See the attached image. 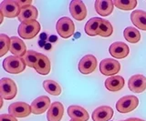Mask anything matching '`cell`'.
<instances>
[{
  "label": "cell",
  "mask_w": 146,
  "mask_h": 121,
  "mask_svg": "<svg viewBox=\"0 0 146 121\" xmlns=\"http://www.w3.org/2000/svg\"><path fill=\"white\" fill-rule=\"evenodd\" d=\"M11 39V45H10V51L13 56L23 57L27 53V47L23 40L17 37H12Z\"/></svg>",
  "instance_id": "cell-18"
},
{
  "label": "cell",
  "mask_w": 146,
  "mask_h": 121,
  "mask_svg": "<svg viewBox=\"0 0 146 121\" xmlns=\"http://www.w3.org/2000/svg\"><path fill=\"white\" fill-rule=\"evenodd\" d=\"M97 68V58L93 55H87L80 59L79 63V70L83 75H89L95 71Z\"/></svg>",
  "instance_id": "cell-9"
},
{
  "label": "cell",
  "mask_w": 146,
  "mask_h": 121,
  "mask_svg": "<svg viewBox=\"0 0 146 121\" xmlns=\"http://www.w3.org/2000/svg\"><path fill=\"white\" fill-rule=\"evenodd\" d=\"M121 64L113 58H105L100 64V71L104 76H113L120 72Z\"/></svg>",
  "instance_id": "cell-8"
},
{
  "label": "cell",
  "mask_w": 146,
  "mask_h": 121,
  "mask_svg": "<svg viewBox=\"0 0 146 121\" xmlns=\"http://www.w3.org/2000/svg\"><path fill=\"white\" fill-rule=\"evenodd\" d=\"M16 2L18 4V6H19L22 8H25L27 7H29L31 6L32 4V0H27V1H21V0H16Z\"/></svg>",
  "instance_id": "cell-31"
},
{
  "label": "cell",
  "mask_w": 146,
  "mask_h": 121,
  "mask_svg": "<svg viewBox=\"0 0 146 121\" xmlns=\"http://www.w3.org/2000/svg\"><path fill=\"white\" fill-rule=\"evenodd\" d=\"M38 16V11L36 9V7L33 6L27 7L25 8H22L19 16H18V20L21 23L27 21H31V20H36Z\"/></svg>",
  "instance_id": "cell-22"
},
{
  "label": "cell",
  "mask_w": 146,
  "mask_h": 121,
  "mask_svg": "<svg viewBox=\"0 0 146 121\" xmlns=\"http://www.w3.org/2000/svg\"><path fill=\"white\" fill-rule=\"evenodd\" d=\"M124 78L121 76H111L105 80V87L109 91L116 92L124 87Z\"/></svg>",
  "instance_id": "cell-19"
},
{
  "label": "cell",
  "mask_w": 146,
  "mask_h": 121,
  "mask_svg": "<svg viewBox=\"0 0 146 121\" xmlns=\"http://www.w3.org/2000/svg\"><path fill=\"white\" fill-rule=\"evenodd\" d=\"M17 87L15 81L11 78H3L0 80V95L7 100H11L17 96Z\"/></svg>",
  "instance_id": "cell-3"
},
{
  "label": "cell",
  "mask_w": 146,
  "mask_h": 121,
  "mask_svg": "<svg viewBox=\"0 0 146 121\" xmlns=\"http://www.w3.org/2000/svg\"><path fill=\"white\" fill-rule=\"evenodd\" d=\"M112 32H113V28H112L111 24L110 23L108 20L103 19L102 24L100 26L98 35L102 37H108L110 36H111Z\"/></svg>",
  "instance_id": "cell-28"
},
{
  "label": "cell",
  "mask_w": 146,
  "mask_h": 121,
  "mask_svg": "<svg viewBox=\"0 0 146 121\" xmlns=\"http://www.w3.org/2000/svg\"><path fill=\"white\" fill-rule=\"evenodd\" d=\"M139 106V98L135 96H124L116 103V109L120 113H129Z\"/></svg>",
  "instance_id": "cell-4"
},
{
  "label": "cell",
  "mask_w": 146,
  "mask_h": 121,
  "mask_svg": "<svg viewBox=\"0 0 146 121\" xmlns=\"http://www.w3.org/2000/svg\"><path fill=\"white\" fill-rule=\"evenodd\" d=\"M43 87L46 91L52 96H59L61 93V87L56 81L47 79L43 82Z\"/></svg>",
  "instance_id": "cell-25"
},
{
  "label": "cell",
  "mask_w": 146,
  "mask_h": 121,
  "mask_svg": "<svg viewBox=\"0 0 146 121\" xmlns=\"http://www.w3.org/2000/svg\"><path fill=\"white\" fill-rule=\"evenodd\" d=\"M26 63L22 57L16 56H9L3 61V68L7 73L19 74L25 70Z\"/></svg>",
  "instance_id": "cell-1"
},
{
  "label": "cell",
  "mask_w": 146,
  "mask_h": 121,
  "mask_svg": "<svg viewBox=\"0 0 146 121\" xmlns=\"http://www.w3.org/2000/svg\"><path fill=\"white\" fill-rule=\"evenodd\" d=\"M113 116V109L109 106L97 107L92 113L93 121H109Z\"/></svg>",
  "instance_id": "cell-15"
},
{
  "label": "cell",
  "mask_w": 146,
  "mask_h": 121,
  "mask_svg": "<svg viewBox=\"0 0 146 121\" xmlns=\"http://www.w3.org/2000/svg\"><path fill=\"white\" fill-rule=\"evenodd\" d=\"M109 52L112 57L117 58V59H122L129 55L130 48L125 43L119 41L114 42L110 46Z\"/></svg>",
  "instance_id": "cell-11"
},
{
  "label": "cell",
  "mask_w": 146,
  "mask_h": 121,
  "mask_svg": "<svg viewBox=\"0 0 146 121\" xmlns=\"http://www.w3.org/2000/svg\"><path fill=\"white\" fill-rule=\"evenodd\" d=\"M102 18L100 17H92L90 18L87 24L85 25V32L87 35H89L90 37H95L99 33L100 26L102 22Z\"/></svg>",
  "instance_id": "cell-23"
},
{
  "label": "cell",
  "mask_w": 146,
  "mask_h": 121,
  "mask_svg": "<svg viewBox=\"0 0 146 121\" xmlns=\"http://www.w3.org/2000/svg\"><path fill=\"white\" fill-rule=\"evenodd\" d=\"M131 20L136 28L146 31V12L143 10H134L131 15Z\"/></svg>",
  "instance_id": "cell-21"
},
{
  "label": "cell",
  "mask_w": 146,
  "mask_h": 121,
  "mask_svg": "<svg viewBox=\"0 0 146 121\" xmlns=\"http://www.w3.org/2000/svg\"><path fill=\"white\" fill-rule=\"evenodd\" d=\"M0 12L4 15V16L8 17V18H14V17H18L21 7L18 6L16 0H4L0 4Z\"/></svg>",
  "instance_id": "cell-6"
},
{
  "label": "cell",
  "mask_w": 146,
  "mask_h": 121,
  "mask_svg": "<svg viewBox=\"0 0 146 121\" xmlns=\"http://www.w3.org/2000/svg\"><path fill=\"white\" fill-rule=\"evenodd\" d=\"M70 121H79V120H73V119H71Z\"/></svg>",
  "instance_id": "cell-33"
},
{
  "label": "cell",
  "mask_w": 146,
  "mask_h": 121,
  "mask_svg": "<svg viewBox=\"0 0 146 121\" xmlns=\"http://www.w3.org/2000/svg\"><path fill=\"white\" fill-rule=\"evenodd\" d=\"M64 114V107L60 102H53L48 109L47 118L48 121H60Z\"/></svg>",
  "instance_id": "cell-17"
},
{
  "label": "cell",
  "mask_w": 146,
  "mask_h": 121,
  "mask_svg": "<svg viewBox=\"0 0 146 121\" xmlns=\"http://www.w3.org/2000/svg\"><path fill=\"white\" fill-rule=\"evenodd\" d=\"M56 29L58 34L62 38H68L75 32V25L70 18L64 16L59 18L57 22Z\"/></svg>",
  "instance_id": "cell-5"
},
{
  "label": "cell",
  "mask_w": 146,
  "mask_h": 121,
  "mask_svg": "<svg viewBox=\"0 0 146 121\" xmlns=\"http://www.w3.org/2000/svg\"><path fill=\"white\" fill-rule=\"evenodd\" d=\"M0 121H17V118L11 115L7 114H1L0 115Z\"/></svg>",
  "instance_id": "cell-30"
},
{
  "label": "cell",
  "mask_w": 146,
  "mask_h": 121,
  "mask_svg": "<svg viewBox=\"0 0 146 121\" xmlns=\"http://www.w3.org/2000/svg\"><path fill=\"white\" fill-rule=\"evenodd\" d=\"M34 68L40 75H48L50 72V69H51V64H50V61L48 57L39 53L38 60Z\"/></svg>",
  "instance_id": "cell-20"
},
{
  "label": "cell",
  "mask_w": 146,
  "mask_h": 121,
  "mask_svg": "<svg viewBox=\"0 0 146 121\" xmlns=\"http://www.w3.org/2000/svg\"><path fill=\"white\" fill-rule=\"evenodd\" d=\"M121 121H128V120L126 119V120H121Z\"/></svg>",
  "instance_id": "cell-34"
},
{
  "label": "cell",
  "mask_w": 146,
  "mask_h": 121,
  "mask_svg": "<svg viewBox=\"0 0 146 121\" xmlns=\"http://www.w3.org/2000/svg\"><path fill=\"white\" fill-rule=\"evenodd\" d=\"M68 115L73 120L88 121L90 116L88 111L80 106H70L68 107Z\"/></svg>",
  "instance_id": "cell-14"
},
{
  "label": "cell",
  "mask_w": 146,
  "mask_h": 121,
  "mask_svg": "<svg viewBox=\"0 0 146 121\" xmlns=\"http://www.w3.org/2000/svg\"><path fill=\"white\" fill-rule=\"evenodd\" d=\"M129 89L133 93H141L146 89V77L143 75H134L130 78Z\"/></svg>",
  "instance_id": "cell-13"
},
{
  "label": "cell",
  "mask_w": 146,
  "mask_h": 121,
  "mask_svg": "<svg viewBox=\"0 0 146 121\" xmlns=\"http://www.w3.org/2000/svg\"><path fill=\"white\" fill-rule=\"evenodd\" d=\"M38 55L39 53H36L33 50H27L25 56L23 57L25 63L29 68H35L36 62L38 60Z\"/></svg>",
  "instance_id": "cell-27"
},
{
  "label": "cell",
  "mask_w": 146,
  "mask_h": 121,
  "mask_svg": "<svg viewBox=\"0 0 146 121\" xmlns=\"http://www.w3.org/2000/svg\"><path fill=\"white\" fill-rule=\"evenodd\" d=\"M50 106H51V103H50L49 97L47 96H41L32 102L31 104V109H32V113L35 115H40L44 113V112L48 109Z\"/></svg>",
  "instance_id": "cell-12"
},
{
  "label": "cell",
  "mask_w": 146,
  "mask_h": 121,
  "mask_svg": "<svg viewBox=\"0 0 146 121\" xmlns=\"http://www.w3.org/2000/svg\"><path fill=\"white\" fill-rule=\"evenodd\" d=\"M70 12L73 18L78 21H82L87 16V8L84 3L80 0H73L70 4Z\"/></svg>",
  "instance_id": "cell-10"
},
{
  "label": "cell",
  "mask_w": 146,
  "mask_h": 121,
  "mask_svg": "<svg viewBox=\"0 0 146 121\" xmlns=\"http://www.w3.org/2000/svg\"><path fill=\"white\" fill-rule=\"evenodd\" d=\"M114 6L121 10H132L137 6L136 0H114Z\"/></svg>",
  "instance_id": "cell-26"
},
{
  "label": "cell",
  "mask_w": 146,
  "mask_h": 121,
  "mask_svg": "<svg viewBox=\"0 0 146 121\" xmlns=\"http://www.w3.org/2000/svg\"><path fill=\"white\" fill-rule=\"evenodd\" d=\"M96 12L102 16H110L113 11L114 4L111 0H96L94 4Z\"/></svg>",
  "instance_id": "cell-16"
},
{
  "label": "cell",
  "mask_w": 146,
  "mask_h": 121,
  "mask_svg": "<svg viewBox=\"0 0 146 121\" xmlns=\"http://www.w3.org/2000/svg\"><path fill=\"white\" fill-rule=\"evenodd\" d=\"M123 36H124V38L128 42L132 44L138 43L141 40V33L139 32V30L134 28H131V26H128L124 29Z\"/></svg>",
  "instance_id": "cell-24"
},
{
  "label": "cell",
  "mask_w": 146,
  "mask_h": 121,
  "mask_svg": "<svg viewBox=\"0 0 146 121\" xmlns=\"http://www.w3.org/2000/svg\"><path fill=\"white\" fill-rule=\"evenodd\" d=\"M0 44H1V48H0V57H4L6 54L10 50L11 39L5 34H0Z\"/></svg>",
  "instance_id": "cell-29"
},
{
  "label": "cell",
  "mask_w": 146,
  "mask_h": 121,
  "mask_svg": "<svg viewBox=\"0 0 146 121\" xmlns=\"http://www.w3.org/2000/svg\"><path fill=\"white\" fill-rule=\"evenodd\" d=\"M40 31V24L36 20L23 22L18 26V35L24 39L34 38Z\"/></svg>",
  "instance_id": "cell-2"
},
{
  "label": "cell",
  "mask_w": 146,
  "mask_h": 121,
  "mask_svg": "<svg viewBox=\"0 0 146 121\" xmlns=\"http://www.w3.org/2000/svg\"><path fill=\"white\" fill-rule=\"evenodd\" d=\"M8 113L15 118H26L32 113L31 106L25 102H15L8 107Z\"/></svg>",
  "instance_id": "cell-7"
},
{
  "label": "cell",
  "mask_w": 146,
  "mask_h": 121,
  "mask_svg": "<svg viewBox=\"0 0 146 121\" xmlns=\"http://www.w3.org/2000/svg\"><path fill=\"white\" fill-rule=\"evenodd\" d=\"M128 121H144L143 119H140V118H128Z\"/></svg>",
  "instance_id": "cell-32"
}]
</instances>
